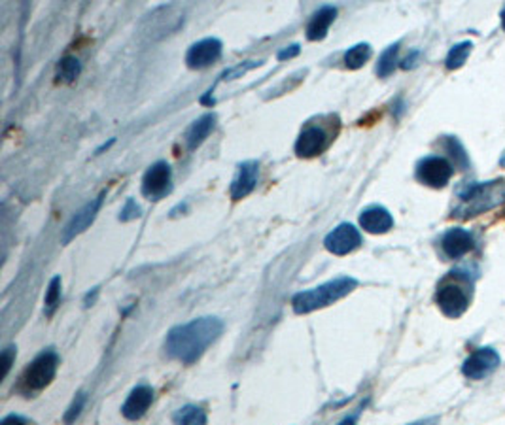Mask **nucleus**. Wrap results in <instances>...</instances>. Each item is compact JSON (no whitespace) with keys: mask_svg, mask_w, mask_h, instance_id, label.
<instances>
[{"mask_svg":"<svg viewBox=\"0 0 505 425\" xmlns=\"http://www.w3.org/2000/svg\"><path fill=\"white\" fill-rule=\"evenodd\" d=\"M258 178H260V165L258 161H246L239 167V172L235 180L231 184V199L233 201H241L244 197H248L252 191L256 189L258 185Z\"/></svg>","mask_w":505,"mask_h":425,"instance_id":"nucleus-13","label":"nucleus"},{"mask_svg":"<svg viewBox=\"0 0 505 425\" xmlns=\"http://www.w3.org/2000/svg\"><path fill=\"white\" fill-rule=\"evenodd\" d=\"M80 72H82V65L76 59V57H63L60 65H57L55 78H57V82L72 84L78 76H80Z\"/></svg>","mask_w":505,"mask_h":425,"instance_id":"nucleus-19","label":"nucleus"},{"mask_svg":"<svg viewBox=\"0 0 505 425\" xmlns=\"http://www.w3.org/2000/svg\"><path fill=\"white\" fill-rule=\"evenodd\" d=\"M299 51H301L299 44H291V46H288V48H284V50H280V51H279V61L294 59V57H298V55H299Z\"/></svg>","mask_w":505,"mask_h":425,"instance_id":"nucleus-30","label":"nucleus"},{"mask_svg":"<svg viewBox=\"0 0 505 425\" xmlns=\"http://www.w3.org/2000/svg\"><path fill=\"white\" fill-rule=\"evenodd\" d=\"M141 218V206L134 203L133 199H129L122 210V214H120V220L122 222H131V220H137Z\"/></svg>","mask_w":505,"mask_h":425,"instance_id":"nucleus-27","label":"nucleus"},{"mask_svg":"<svg viewBox=\"0 0 505 425\" xmlns=\"http://www.w3.org/2000/svg\"><path fill=\"white\" fill-rule=\"evenodd\" d=\"M222 42L218 38H205V41L193 44L186 55V63L193 70H201L215 65L222 57Z\"/></svg>","mask_w":505,"mask_h":425,"instance_id":"nucleus-11","label":"nucleus"},{"mask_svg":"<svg viewBox=\"0 0 505 425\" xmlns=\"http://www.w3.org/2000/svg\"><path fill=\"white\" fill-rule=\"evenodd\" d=\"M358 282L351 276H341L332 282H326L318 287L308 289V292L298 294L291 299V306H294L296 314H310L320 308H326L329 304H334L346 297L348 294H353L356 289Z\"/></svg>","mask_w":505,"mask_h":425,"instance_id":"nucleus-2","label":"nucleus"},{"mask_svg":"<svg viewBox=\"0 0 505 425\" xmlns=\"http://www.w3.org/2000/svg\"><path fill=\"white\" fill-rule=\"evenodd\" d=\"M96 295H99V289H93V292H89L87 295H86V306H91L93 303H95V299H96Z\"/></svg>","mask_w":505,"mask_h":425,"instance_id":"nucleus-34","label":"nucleus"},{"mask_svg":"<svg viewBox=\"0 0 505 425\" xmlns=\"http://www.w3.org/2000/svg\"><path fill=\"white\" fill-rule=\"evenodd\" d=\"M335 15H337V8L334 6H322L313 19H310L308 25H307V38L313 42L324 41L329 27L335 22Z\"/></svg>","mask_w":505,"mask_h":425,"instance_id":"nucleus-17","label":"nucleus"},{"mask_svg":"<svg viewBox=\"0 0 505 425\" xmlns=\"http://www.w3.org/2000/svg\"><path fill=\"white\" fill-rule=\"evenodd\" d=\"M0 425H29V421H27L25 418H22V416H15V414H12V416L5 418V420H3V423H0Z\"/></svg>","mask_w":505,"mask_h":425,"instance_id":"nucleus-31","label":"nucleus"},{"mask_svg":"<svg viewBox=\"0 0 505 425\" xmlns=\"http://www.w3.org/2000/svg\"><path fill=\"white\" fill-rule=\"evenodd\" d=\"M417 176L422 184L430 187H445L453 176V167L445 158L430 156L418 163Z\"/></svg>","mask_w":505,"mask_h":425,"instance_id":"nucleus-7","label":"nucleus"},{"mask_svg":"<svg viewBox=\"0 0 505 425\" xmlns=\"http://www.w3.org/2000/svg\"><path fill=\"white\" fill-rule=\"evenodd\" d=\"M472 42H462V44H456L451 51H449V55H446V68L449 70H456V68H460L465 61H468V57H470V53H472Z\"/></svg>","mask_w":505,"mask_h":425,"instance_id":"nucleus-23","label":"nucleus"},{"mask_svg":"<svg viewBox=\"0 0 505 425\" xmlns=\"http://www.w3.org/2000/svg\"><path fill=\"white\" fill-rule=\"evenodd\" d=\"M332 142V134L322 125H307L296 142V153L299 158H315Z\"/></svg>","mask_w":505,"mask_h":425,"instance_id":"nucleus-10","label":"nucleus"},{"mask_svg":"<svg viewBox=\"0 0 505 425\" xmlns=\"http://www.w3.org/2000/svg\"><path fill=\"white\" fill-rule=\"evenodd\" d=\"M505 203V180L479 184L465 189L460 195V204L454 210L456 218H473L484 214Z\"/></svg>","mask_w":505,"mask_h":425,"instance_id":"nucleus-3","label":"nucleus"},{"mask_svg":"<svg viewBox=\"0 0 505 425\" xmlns=\"http://www.w3.org/2000/svg\"><path fill=\"white\" fill-rule=\"evenodd\" d=\"M398 53H399V44H394L388 48L386 51H382L379 65H377V74L381 78H386V76H390L396 67H398Z\"/></svg>","mask_w":505,"mask_h":425,"instance_id":"nucleus-22","label":"nucleus"},{"mask_svg":"<svg viewBox=\"0 0 505 425\" xmlns=\"http://www.w3.org/2000/svg\"><path fill=\"white\" fill-rule=\"evenodd\" d=\"M174 425H207V414L203 409L188 404L174 414Z\"/></svg>","mask_w":505,"mask_h":425,"instance_id":"nucleus-21","label":"nucleus"},{"mask_svg":"<svg viewBox=\"0 0 505 425\" xmlns=\"http://www.w3.org/2000/svg\"><path fill=\"white\" fill-rule=\"evenodd\" d=\"M439 423V418L434 416V418H424V420H418V421H413V423H407V425H437Z\"/></svg>","mask_w":505,"mask_h":425,"instance_id":"nucleus-33","label":"nucleus"},{"mask_svg":"<svg viewBox=\"0 0 505 425\" xmlns=\"http://www.w3.org/2000/svg\"><path fill=\"white\" fill-rule=\"evenodd\" d=\"M369 57H372V46L358 44L344 53V65H346V68L356 70V68H362L369 61Z\"/></svg>","mask_w":505,"mask_h":425,"instance_id":"nucleus-20","label":"nucleus"},{"mask_svg":"<svg viewBox=\"0 0 505 425\" xmlns=\"http://www.w3.org/2000/svg\"><path fill=\"white\" fill-rule=\"evenodd\" d=\"M60 301H61V278L55 276V278H51V282L48 285L46 297H44L46 316H53V312L57 311V306H60Z\"/></svg>","mask_w":505,"mask_h":425,"instance_id":"nucleus-24","label":"nucleus"},{"mask_svg":"<svg viewBox=\"0 0 505 425\" xmlns=\"http://www.w3.org/2000/svg\"><path fill=\"white\" fill-rule=\"evenodd\" d=\"M86 401H87V395H86V393H78V395H76V399H74L72 404H70V409H69L67 414H65V423L70 425L78 416H80Z\"/></svg>","mask_w":505,"mask_h":425,"instance_id":"nucleus-26","label":"nucleus"},{"mask_svg":"<svg viewBox=\"0 0 505 425\" xmlns=\"http://www.w3.org/2000/svg\"><path fill=\"white\" fill-rule=\"evenodd\" d=\"M172 172L165 161L153 163L142 178V195L150 201H160L170 193Z\"/></svg>","mask_w":505,"mask_h":425,"instance_id":"nucleus-6","label":"nucleus"},{"mask_svg":"<svg viewBox=\"0 0 505 425\" xmlns=\"http://www.w3.org/2000/svg\"><path fill=\"white\" fill-rule=\"evenodd\" d=\"M446 144H449V149L453 151V158L460 163L462 161V165L465 167L468 165V158H465V153H464V149H462V146L456 142V140H453V139H449L446 140Z\"/></svg>","mask_w":505,"mask_h":425,"instance_id":"nucleus-28","label":"nucleus"},{"mask_svg":"<svg viewBox=\"0 0 505 425\" xmlns=\"http://www.w3.org/2000/svg\"><path fill=\"white\" fill-rule=\"evenodd\" d=\"M360 244H362L360 231L351 223H341L324 240L326 249L327 252H332L334 256L351 254L360 248Z\"/></svg>","mask_w":505,"mask_h":425,"instance_id":"nucleus-8","label":"nucleus"},{"mask_svg":"<svg viewBox=\"0 0 505 425\" xmlns=\"http://www.w3.org/2000/svg\"><path fill=\"white\" fill-rule=\"evenodd\" d=\"M360 225L372 235L388 233L394 227V218L382 206H369L360 214Z\"/></svg>","mask_w":505,"mask_h":425,"instance_id":"nucleus-15","label":"nucleus"},{"mask_svg":"<svg viewBox=\"0 0 505 425\" xmlns=\"http://www.w3.org/2000/svg\"><path fill=\"white\" fill-rule=\"evenodd\" d=\"M360 412H362V409H358L354 414H351L348 418H344L341 423H337V425H356V421H358V416H360Z\"/></svg>","mask_w":505,"mask_h":425,"instance_id":"nucleus-32","label":"nucleus"},{"mask_svg":"<svg viewBox=\"0 0 505 425\" xmlns=\"http://www.w3.org/2000/svg\"><path fill=\"white\" fill-rule=\"evenodd\" d=\"M215 125H216V115L215 113H205V115H201L199 120L193 122L191 127L186 132L188 149L189 151L197 149L208 139V134L212 132V129H215Z\"/></svg>","mask_w":505,"mask_h":425,"instance_id":"nucleus-18","label":"nucleus"},{"mask_svg":"<svg viewBox=\"0 0 505 425\" xmlns=\"http://www.w3.org/2000/svg\"><path fill=\"white\" fill-rule=\"evenodd\" d=\"M441 248H443V252H445L446 258L458 259V258H464L465 254L472 252V249H473V237H472L470 231L454 227V229L446 231V233L443 235Z\"/></svg>","mask_w":505,"mask_h":425,"instance_id":"nucleus-14","label":"nucleus"},{"mask_svg":"<svg viewBox=\"0 0 505 425\" xmlns=\"http://www.w3.org/2000/svg\"><path fill=\"white\" fill-rule=\"evenodd\" d=\"M152 401H153V390L150 385H137L124 402L122 412L127 420H141L152 407Z\"/></svg>","mask_w":505,"mask_h":425,"instance_id":"nucleus-16","label":"nucleus"},{"mask_svg":"<svg viewBox=\"0 0 505 425\" xmlns=\"http://www.w3.org/2000/svg\"><path fill=\"white\" fill-rule=\"evenodd\" d=\"M500 366V356L494 348H479L477 352H473L468 359L462 365L464 376H468L472 380H481L484 376L492 375Z\"/></svg>","mask_w":505,"mask_h":425,"instance_id":"nucleus-9","label":"nucleus"},{"mask_svg":"<svg viewBox=\"0 0 505 425\" xmlns=\"http://www.w3.org/2000/svg\"><path fill=\"white\" fill-rule=\"evenodd\" d=\"M0 357H3V376H6L10 373V366H12L14 359H15V348H12V346L6 348Z\"/></svg>","mask_w":505,"mask_h":425,"instance_id":"nucleus-29","label":"nucleus"},{"mask_svg":"<svg viewBox=\"0 0 505 425\" xmlns=\"http://www.w3.org/2000/svg\"><path fill=\"white\" fill-rule=\"evenodd\" d=\"M57 366H60V356L53 350H44L41 356H36L34 361L27 366L22 378V392L27 395L42 392L55 378Z\"/></svg>","mask_w":505,"mask_h":425,"instance_id":"nucleus-4","label":"nucleus"},{"mask_svg":"<svg viewBox=\"0 0 505 425\" xmlns=\"http://www.w3.org/2000/svg\"><path fill=\"white\" fill-rule=\"evenodd\" d=\"M224 331V321L215 316L191 320L184 325L174 327L165 340V350L172 359L186 365L196 363L210 344H215Z\"/></svg>","mask_w":505,"mask_h":425,"instance_id":"nucleus-1","label":"nucleus"},{"mask_svg":"<svg viewBox=\"0 0 505 425\" xmlns=\"http://www.w3.org/2000/svg\"><path fill=\"white\" fill-rule=\"evenodd\" d=\"M501 27H503V31H505V8H503V12H501Z\"/></svg>","mask_w":505,"mask_h":425,"instance_id":"nucleus-35","label":"nucleus"},{"mask_svg":"<svg viewBox=\"0 0 505 425\" xmlns=\"http://www.w3.org/2000/svg\"><path fill=\"white\" fill-rule=\"evenodd\" d=\"M437 304L449 318H460L470 306V292L462 284L446 282L437 289Z\"/></svg>","mask_w":505,"mask_h":425,"instance_id":"nucleus-5","label":"nucleus"},{"mask_svg":"<svg viewBox=\"0 0 505 425\" xmlns=\"http://www.w3.org/2000/svg\"><path fill=\"white\" fill-rule=\"evenodd\" d=\"M258 67H262V61H244V63H241V65H237V67H233V68L225 70V72L222 74V80H233V78H237V76H243V74H246L248 70L258 68Z\"/></svg>","mask_w":505,"mask_h":425,"instance_id":"nucleus-25","label":"nucleus"},{"mask_svg":"<svg viewBox=\"0 0 505 425\" xmlns=\"http://www.w3.org/2000/svg\"><path fill=\"white\" fill-rule=\"evenodd\" d=\"M103 199H105V193H101L99 197L89 201L84 208H80L76 212V214L72 216V220L67 223V227L63 229V237H61V242L63 244H69L70 240H74L78 235H82L84 231L95 222L96 214H99V210L103 206Z\"/></svg>","mask_w":505,"mask_h":425,"instance_id":"nucleus-12","label":"nucleus"},{"mask_svg":"<svg viewBox=\"0 0 505 425\" xmlns=\"http://www.w3.org/2000/svg\"><path fill=\"white\" fill-rule=\"evenodd\" d=\"M500 165H501V167H505V151H503V156L500 158Z\"/></svg>","mask_w":505,"mask_h":425,"instance_id":"nucleus-36","label":"nucleus"}]
</instances>
